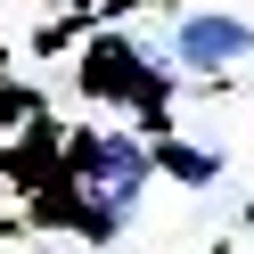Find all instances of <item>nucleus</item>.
Instances as JSON below:
<instances>
[{
    "label": "nucleus",
    "mask_w": 254,
    "mask_h": 254,
    "mask_svg": "<svg viewBox=\"0 0 254 254\" xmlns=\"http://www.w3.org/2000/svg\"><path fill=\"white\" fill-rule=\"evenodd\" d=\"M74 172H82V205H99L90 230L107 238L123 221V205L139 197V181H148V148H131L115 131H90V139H74Z\"/></svg>",
    "instance_id": "nucleus-1"
},
{
    "label": "nucleus",
    "mask_w": 254,
    "mask_h": 254,
    "mask_svg": "<svg viewBox=\"0 0 254 254\" xmlns=\"http://www.w3.org/2000/svg\"><path fill=\"white\" fill-rule=\"evenodd\" d=\"M82 82L90 90H115V99H139L148 115H164V99H172V82H156V66L131 58L123 41H99V50L82 58Z\"/></svg>",
    "instance_id": "nucleus-2"
},
{
    "label": "nucleus",
    "mask_w": 254,
    "mask_h": 254,
    "mask_svg": "<svg viewBox=\"0 0 254 254\" xmlns=\"http://www.w3.org/2000/svg\"><path fill=\"white\" fill-rule=\"evenodd\" d=\"M254 50V25L246 17H221V8H197V17H181V33H172V58L181 66H230V58Z\"/></svg>",
    "instance_id": "nucleus-3"
},
{
    "label": "nucleus",
    "mask_w": 254,
    "mask_h": 254,
    "mask_svg": "<svg viewBox=\"0 0 254 254\" xmlns=\"http://www.w3.org/2000/svg\"><path fill=\"white\" fill-rule=\"evenodd\" d=\"M148 164H164L172 181H213V172H221V156H205V148H172V139H164Z\"/></svg>",
    "instance_id": "nucleus-4"
}]
</instances>
